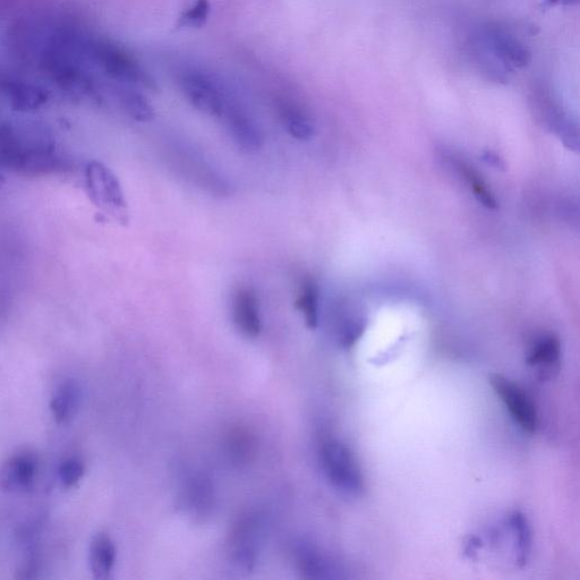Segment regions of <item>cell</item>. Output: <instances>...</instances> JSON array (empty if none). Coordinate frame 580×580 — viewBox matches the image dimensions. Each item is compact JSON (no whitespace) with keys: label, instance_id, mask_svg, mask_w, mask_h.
Here are the masks:
<instances>
[{"label":"cell","instance_id":"cell-1","mask_svg":"<svg viewBox=\"0 0 580 580\" xmlns=\"http://www.w3.org/2000/svg\"><path fill=\"white\" fill-rule=\"evenodd\" d=\"M67 161L56 150L53 136L37 125L0 126V168L25 175L64 172Z\"/></svg>","mask_w":580,"mask_h":580},{"label":"cell","instance_id":"cell-2","mask_svg":"<svg viewBox=\"0 0 580 580\" xmlns=\"http://www.w3.org/2000/svg\"><path fill=\"white\" fill-rule=\"evenodd\" d=\"M473 48L477 61L486 72L498 81H506L507 75L530 65L531 51L514 34L488 25L475 34Z\"/></svg>","mask_w":580,"mask_h":580},{"label":"cell","instance_id":"cell-3","mask_svg":"<svg viewBox=\"0 0 580 580\" xmlns=\"http://www.w3.org/2000/svg\"><path fill=\"white\" fill-rule=\"evenodd\" d=\"M83 54L92 70L119 84L157 89V83L127 51L106 38L83 34Z\"/></svg>","mask_w":580,"mask_h":580},{"label":"cell","instance_id":"cell-4","mask_svg":"<svg viewBox=\"0 0 580 580\" xmlns=\"http://www.w3.org/2000/svg\"><path fill=\"white\" fill-rule=\"evenodd\" d=\"M320 457L324 475L334 488L348 496H360L364 479L351 449L338 440H328L322 445Z\"/></svg>","mask_w":580,"mask_h":580},{"label":"cell","instance_id":"cell-5","mask_svg":"<svg viewBox=\"0 0 580 580\" xmlns=\"http://www.w3.org/2000/svg\"><path fill=\"white\" fill-rule=\"evenodd\" d=\"M178 83L194 108L212 117L223 116L229 98L216 75L198 68H186L178 74Z\"/></svg>","mask_w":580,"mask_h":580},{"label":"cell","instance_id":"cell-6","mask_svg":"<svg viewBox=\"0 0 580 580\" xmlns=\"http://www.w3.org/2000/svg\"><path fill=\"white\" fill-rule=\"evenodd\" d=\"M85 182L90 199L96 207L119 223L129 221L122 186L112 170L99 161H91L85 169Z\"/></svg>","mask_w":580,"mask_h":580},{"label":"cell","instance_id":"cell-7","mask_svg":"<svg viewBox=\"0 0 580 580\" xmlns=\"http://www.w3.org/2000/svg\"><path fill=\"white\" fill-rule=\"evenodd\" d=\"M490 385L520 428L527 433H534L537 428V412L526 392L501 374L491 375Z\"/></svg>","mask_w":580,"mask_h":580},{"label":"cell","instance_id":"cell-8","mask_svg":"<svg viewBox=\"0 0 580 580\" xmlns=\"http://www.w3.org/2000/svg\"><path fill=\"white\" fill-rule=\"evenodd\" d=\"M38 475V459L30 452H20L0 467V488L8 492H25L33 488Z\"/></svg>","mask_w":580,"mask_h":580},{"label":"cell","instance_id":"cell-9","mask_svg":"<svg viewBox=\"0 0 580 580\" xmlns=\"http://www.w3.org/2000/svg\"><path fill=\"white\" fill-rule=\"evenodd\" d=\"M227 129L237 147L247 153L258 152L262 148L263 136L257 124L244 110L228 101L223 116Z\"/></svg>","mask_w":580,"mask_h":580},{"label":"cell","instance_id":"cell-10","mask_svg":"<svg viewBox=\"0 0 580 580\" xmlns=\"http://www.w3.org/2000/svg\"><path fill=\"white\" fill-rule=\"evenodd\" d=\"M0 93L16 112L28 113L44 106L48 93L39 85L13 78L0 80Z\"/></svg>","mask_w":580,"mask_h":580},{"label":"cell","instance_id":"cell-11","mask_svg":"<svg viewBox=\"0 0 580 580\" xmlns=\"http://www.w3.org/2000/svg\"><path fill=\"white\" fill-rule=\"evenodd\" d=\"M232 311L235 326L245 337L257 338L261 334L259 298L252 288L242 287L236 290Z\"/></svg>","mask_w":580,"mask_h":580},{"label":"cell","instance_id":"cell-12","mask_svg":"<svg viewBox=\"0 0 580 580\" xmlns=\"http://www.w3.org/2000/svg\"><path fill=\"white\" fill-rule=\"evenodd\" d=\"M258 524L253 519H246L237 526L230 544V553L236 564L250 569L255 564L258 553Z\"/></svg>","mask_w":580,"mask_h":580},{"label":"cell","instance_id":"cell-13","mask_svg":"<svg viewBox=\"0 0 580 580\" xmlns=\"http://www.w3.org/2000/svg\"><path fill=\"white\" fill-rule=\"evenodd\" d=\"M82 403V388L75 380H65L59 385L50 402V411L59 424L71 421L79 412Z\"/></svg>","mask_w":580,"mask_h":580},{"label":"cell","instance_id":"cell-14","mask_svg":"<svg viewBox=\"0 0 580 580\" xmlns=\"http://www.w3.org/2000/svg\"><path fill=\"white\" fill-rule=\"evenodd\" d=\"M117 560V549L112 537L99 533L93 537L89 549L90 570L96 579H108Z\"/></svg>","mask_w":580,"mask_h":580},{"label":"cell","instance_id":"cell-15","mask_svg":"<svg viewBox=\"0 0 580 580\" xmlns=\"http://www.w3.org/2000/svg\"><path fill=\"white\" fill-rule=\"evenodd\" d=\"M134 88L132 85L117 83L113 89L127 114L133 117L135 121L149 123L155 118V109H153L149 100Z\"/></svg>","mask_w":580,"mask_h":580},{"label":"cell","instance_id":"cell-16","mask_svg":"<svg viewBox=\"0 0 580 580\" xmlns=\"http://www.w3.org/2000/svg\"><path fill=\"white\" fill-rule=\"evenodd\" d=\"M560 357L561 345L559 339L554 336H544L535 341L526 362L533 368L548 372L558 368Z\"/></svg>","mask_w":580,"mask_h":580},{"label":"cell","instance_id":"cell-17","mask_svg":"<svg viewBox=\"0 0 580 580\" xmlns=\"http://www.w3.org/2000/svg\"><path fill=\"white\" fill-rule=\"evenodd\" d=\"M280 117L286 127L287 132L294 139L309 141L315 134V125L312 117L301 107L293 104L280 106Z\"/></svg>","mask_w":580,"mask_h":580},{"label":"cell","instance_id":"cell-18","mask_svg":"<svg viewBox=\"0 0 580 580\" xmlns=\"http://www.w3.org/2000/svg\"><path fill=\"white\" fill-rule=\"evenodd\" d=\"M319 297V287L315 280L310 277L303 279L295 305L310 329H317L319 324Z\"/></svg>","mask_w":580,"mask_h":580},{"label":"cell","instance_id":"cell-19","mask_svg":"<svg viewBox=\"0 0 580 580\" xmlns=\"http://www.w3.org/2000/svg\"><path fill=\"white\" fill-rule=\"evenodd\" d=\"M297 566L306 578L322 579L332 577L330 562L309 545H300L296 550Z\"/></svg>","mask_w":580,"mask_h":580},{"label":"cell","instance_id":"cell-20","mask_svg":"<svg viewBox=\"0 0 580 580\" xmlns=\"http://www.w3.org/2000/svg\"><path fill=\"white\" fill-rule=\"evenodd\" d=\"M450 161L452 166L458 170V173L465 178V181L468 186L471 187L476 199L479 200L485 208L497 209L498 202L496 196L491 192L488 184L483 181L482 176H480L473 167L466 164L465 161L457 158H450Z\"/></svg>","mask_w":580,"mask_h":580},{"label":"cell","instance_id":"cell-21","mask_svg":"<svg viewBox=\"0 0 580 580\" xmlns=\"http://www.w3.org/2000/svg\"><path fill=\"white\" fill-rule=\"evenodd\" d=\"M510 525L514 533L516 561L518 565L524 566L531 552V528L525 516L518 511L511 516Z\"/></svg>","mask_w":580,"mask_h":580},{"label":"cell","instance_id":"cell-22","mask_svg":"<svg viewBox=\"0 0 580 580\" xmlns=\"http://www.w3.org/2000/svg\"><path fill=\"white\" fill-rule=\"evenodd\" d=\"M209 0H196L179 16L177 28H200L206 24L210 15Z\"/></svg>","mask_w":580,"mask_h":580},{"label":"cell","instance_id":"cell-23","mask_svg":"<svg viewBox=\"0 0 580 580\" xmlns=\"http://www.w3.org/2000/svg\"><path fill=\"white\" fill-rule=\"evenodd\" d=\"M85 473L84 464L78 458H67L58 467V480L63 488L71 489L78 485Z\"/></svg>","mask_w":580,"mask_h":580},{"label":"cell","instance_id":"cell-24","mask_svg":"<svg viewBox=\"0 0 580 580\" xmlns=\"http://www.w3.org/2000/svg\"><path fill=\"white\" fill-rule=\"evenodd\" d=\"M364 329V321L361 318H346L339 327V344L344 348L352 347L361 338Z\"/></svg>","mask_w":580,"mask_h":580},{"label":"cell","instance_id":"cell-25","mask_svg":"<svg viewBox=\"0 0 580 580\" xmlns=\"http://www.w3.org/2000/svg\"><path fill=\"white\" fill-rule=\"evenodd\" d=\"M483 158L486 162H488L489 165L493 167L500 168L503 166L501 164V160L496 155H494V153L486 152Z\"/></svg>","mask_w":580,"mask_h":580},{"label":"cell","instance_id":"cell-26","mask_svg":"<svg viewBox=\"0 0 580 580\" xmlns=\"http://www.w3.org/2000/svg\"><path fill=\"white\" fill-rule=\"evenodd\" d=\"M578 0H545V5L556 6V5H574L577 4Z\"/></svg>","mask_w":580,"mask_h":580},{"label":"cell","instance_id":"cell-27","mask_svg":"<svg viewBox=\"0 0 580 580\" xmlns=\"http://www.w3.org/2000/svg\"><path fill=\"white\" fill-rule=\"evenodd\" d=\"M0 177H2V174H0Z\"/></svg>","mask_w":580,"mask_h":580}]
</instances>
